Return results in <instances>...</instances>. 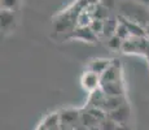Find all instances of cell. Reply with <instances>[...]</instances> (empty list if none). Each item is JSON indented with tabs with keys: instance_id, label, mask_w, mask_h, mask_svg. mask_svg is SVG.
<instances>
[{
	"instance_id": "obj_1",
	"label": "cell",
	"mask_w": 149,
	"mask_h": 130,
	"mask_svg": "<svg viewBox=\"0 0 149 130\" xmlns=\"http://www.w3.org/2000/svg\"><path fill=\"white\" fill-rule=\"evenodd\" d=\"M122 70H121V64L119 60L114 59L111 60L110 65L108 69L101 74V85L104 83H111V82H122Z\"/></svg>"
},
{
	"instance_id": "obj_2",
	"label": "cell",
	"mask_w": 149,
	"mask_h": 130,
	"mask_svg": "<svg viewBox=\"0 0 149 130\" xmlns=\"http://www.w3.org/2000/svg\"><path fill=\"white\" fill-rule=\"evenodd\" d=\"M81 82H82L83 89L92 92L97 90V89H100V86H101V77H100V74L95 73V72L86 70L81 77Z\"/></svg>"
},
{
	"instance_id": "obj_3",
	"label": "cell",
	"mask_w": 149,
	"mask_h": 130,
	"mask_svg": "<svg viewBox=\"0 0 149 130\" xmlns=\"http://www.w3.org/2000/svg\"><path fill=\"white\" fill-rule=\"evenodd\" d=\"M69 34H70V39H79L83 42H95L97 39V35L91 30L90 26H78Z\"/></svg>"
},
{
	"instance_id": "obj_4",
	"label": "cell",
	"mask_w": 149,
	"mask_h": 130,
	"mask_svg": "<svg viewBox=\"0 0 149 130\" xmlns=\"http://www.w3.org/2000/svg\"><path fill=\"white\" fill-rule=\"evenodd\" d=\"M108 117L110 118L111 121H114L116 124H118V125H126L128 117H130V107L127 105V103L123 104V105L119 107V108L109 112Z\"/></svg>"
},
{
	"instance_id": "obj_5",
	"label": "cell",
	"mask_w": 149,
	"mask_h": 130,
	"mask_svg": "<svg viewBox=\"0 0 149 130\" xmlns=\"http://www.w3.org/2000/svg\"><path fill=\"white\" fill-rule=\"evenodd\" d=\"M36 130H61V121L58 113H51L40 122Z\"/></svg>"
},
{
	"instance_id": "obj_6",
	"label": "cell",
	"mask_w": 149,
	"mask_h": 130,
	"mask_svg": "<svg viewBox=\"0 0 149 130\" xmlns=\"http://www.w3.org/2000/svg\"><path fill=\"white\" fill-rule=\"evenodd\" d=\"M0 18H1V30L8 33L12 29H14L16 26V17H14V12L10 11H1L0 14Z\"/></svg>"
},
{
	"instance_id": "obj_7",
	"label": "cell",
	"mask_w": 149,
	"mask_h": 130,
	"mask_svg": "<svg viewBox=\"0 0 149 130\" xmlns=\"http://www.w3.org/2000/svg\"><path fill=\"white\" fill-rule=\"evenodd\" d=\"M110 63H111V60H109V59H95L92 61H90V64L87 66V70L95 72V73L101 76L108 69V66L110 65Z\"/></svg>"
},
{
	"instance_id": "obj_8",
	"label": "cell",
	"mask_w": 149,
	"mask_h": 130,
	"mask_svg": "<svg viewBox=\"0 0 149 130\" xmlns=\"http://www.w3.org/2000/svg\"><path fill=\"white\" fill-rule=\"evenodd\" d=\"M118 21H117L116 17H108L107 20H104V31H102V35L111 38L113 35H116L117 29H118Z\"/></svg>"
},
{
	"instance_id": "obj_9",
	"label": "cell",
	"mask_w": 149,
	"mask_h": 130,
	"mask_svg": "<svg viewBox=\"0 0 149 130\" xmlns=\"http://www.w3.org/2000/svg\"><path fill=\"white\" fill-rule=\"evenodd\" d=\"M123 43H125V40H122L117 35H113L111 38H109L108 47L111 50H121V48H123Z\"/></svg>"
},
{
	"instance_id": "obj_10",
	"label": "cell",
	"mask_w": 149,
	"mask_h": 130,
	"mask_svg": "<svg viewBox=\"0 0 149 130\" xmlns=\"http://www.w3.org/2000/svg\"><path fill=\"white\" fill-rule=\"evenodd\" d=\"M18 5V0H1V11L14 12Z\"/></svg>"
}]
</instances>
